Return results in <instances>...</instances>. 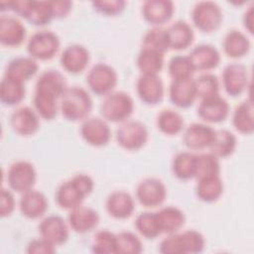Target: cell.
I'll return each instance as SVG.
<instances>
[{
    "label": "cell",
    "instance_id": "cell-1",
    "mask_svg": "<svg viewBox=\"0 0 254 254\" xmlns=\"http://www.w3.org/2000/svg\"><path fill=\"white\" fill-rule=\"evenodd\" d=\"M94 189L93 180L85 175L78 174L60 185L56 191L57 203L64 209H72L82 203Z\"/></svg>",
    "mask_w": 254,
    "mask_h": 254
},
{
    "label": "cell",
    "instance_id": "cell-2",
    "mask_svg": "<svg viewBox=\"0 0 254 254\" xmlns=\"http://www.w3.org/2000/svg\"><path fill=\"white\" fill-rule=\"evenodd\" d=\"M60 110L69 121H80L88 117L92 109V99L82 87H67L60 99Z\"/></svg>",
    "mask_w": 254,
    "mask_h": 254
},
{
    "label": "cell",
    "instance_id": "cell-3",
    "mask_svg": "<svg viewBox=\"0 0 254 254\" xmlns=\"http://www.w3.org/2000/svg\"><path fill=\"white\" fill-rule=\"evenodd\" d=\"M134 111L133 98L124 91H112L104 96L100 113L106 121L118 123L129 119Z\"/></svg>",
    "mask_w": 254,
    "mask_h": 254
},
{
    "label": "cell",
    "instance_id": "cell-4",
    "mask_svg": "<svg viewBox=\"0 0 254 254\" xmlns=\"http://www.w3.org/2000/svg\"><path fill=\"white\" fill-rule=\"evenodd\" d=\"M60 39L52 31H38L34 33L27 44V51L36 61H49L60 50Z\"/></svg>",
    "mask_w": 254,
    "mask_h": 254
},
{
    "label": "cell",
    "instance_id": "cell-5",
    "mask_svg": "<svg viewBox=\"0 0 254 254\" xmlns=\"http://www.w3.org/2000/svg\"><path fill=\"white\" fill-rule=\"evenodd\" d=\"M116 140L125 150H140L148 141V129L141 121L126 120L117 129Z\"/></svg>",
    "mask_w": 254,
    "mask_h": 254
},
{
    "label": "cell",
    "instance_id": "cell-6",
    "mask_svg": "<svg viewBox=\"0 0 254 254\" xmlns=\"http://www.w3.org/2000/svg\"><path fill=\"white\" fill-rule=\"evenodd\" d=\"M116 70L109 64L98 63L94 64L86 75L89 89L96 95H107L112 92L117 84Z\"/></svg>",
    "mask_w": 254,
    "mask_h": 254
},
{
    "label": "cell",
    "instance_id": "cell-7",
    "mask_svg": "<svg viewBox=\"0 0 254 254\" xmlns=\"http://www.w3.org/2000/svg\"><path fill=\"white\" fill-rule=\"evenodd\" d=\"M191 19L198 30L210 33L219 28L222 22V11L215 2L201 1L194 5Z\"/></svg>",
    "mask_w": 254,
    "mask_h": 254
},
{
    "label": "cell",
    "instance_id": "cell-8",
    "mask_svg": "<svg viewBox=\"0 0 254 254\" xmlns=\"http://www.w3.org/2000/svg\"><path fill=\"white\" fill-rule=\"evenodd\" d=\"M67 84L63 73L55 69L45 70L39 76L34 95L49 100L59 101L66 90Z\"/></svg>",
    "mask_w": 254,
    "mask_h": 254
},
{
    "label": "cell",
    "instance_id": "cell-9",
    "mask_svg": "<svg viewBox=\"0 0 254 254\" xmlns=\"http://www.w3.org/2000/svg\"><path fill=\"white\" fill-rule=\"evenodd\" d=\"M36 180L35 167L28 161L14 162L7 173V182L10 189L20 193L32 190Z\"/></svg>",
    "mask_w": 254,
    "mask_h": 254
},
{
    "label": "cell",
    "instance_id": "cell-10",
    "mask_svg": "<svg viewBox=\"0 0 254 254\" xmlns=\"http://www.w3.org/2000/svg\"><path fill=\"white\" fill-rule=\"evenodd\" d=\"M167 196V189L164 183L157 178H147L141 181L136 189L138 201L146 207L161 205Z\"/></svg>",
    "mask_w": 254,
    "mask_h": 254
},
{
    "label": "cell",
    "instance_id": "cell-11",
    "mask_svg": "<svg viewBox=\"0 0 254 254\" xmlns=\"http://www.w3.org/2000/svg\"><path fill=\"white\" fill-rule=\"evenodd\" d=\"M79 132L82 139L94 147L107 145L111 138V131L106 120L99 117H87L84 119Z\"/></svg>",
    "mask_w": 254,
    "mask_h": 254
},
{
    "label": "cell",
    "instance_id": "cell-12",
    "mask_svg": "<svg viewBox=\"0 0 254 254\" xmlns=\"http://www.w3.org/2000/svg\"><path fill=\"white\" fill-rule=\"evenodd\" d=\"M248 71L241 64H229L222 71V84L230 96L240 95L248 86Z\"/></svg>",
    "mask_w": 254,
    "mask_h": 254
},
{
    "label": "cell",
    "instance_id": "cell-13",
    "mask_svg": "<svg viewBox=\"0 0 254 254\" xmlns=\"http://www.w3.org/2000/svg\"><path fill=\"white\" fill-rule=\"evenodd\" d=\"M41 236L55 246L62 245L68 239V226L65 220L58 215L51 214L46 216L39 224Z\"/></svg>",
    "mask_w": 254,
    "mask_h": 254
},
{
    "label": "cell",
    "instance_id": "cell-14",
    "mask_svg": "<svg viewBox=\"0 0 254 254\" xmlns=\"http://www.w3.org/2000/svg\"><path fill=\"white\" fill-rule=\"evenodd\" d=\"M139 98L146 104L155 105L164 96V83L158 74H141L136 83Z\"/></svg>",
    "mask_w": 254,
    "mask_h": 254
},
{
    "label": "cell",
    "instance_id": "cell-15",
    "mask_svg": "<svg viewBox=\"0 0 254 254\" xmlns=\"http://www.w3.org/2000/svg\"><path fill=\"white\" fill-rule=\"evenodd\" d=\"M39 115L29 106H21L14 110L10 117L13 130L21 136L34 135L40 128Z\"/></svg>",
    "mask_w": 254,
    "mask_h": 254
},
{
    "label": "cell",
    "instance_id": "cell-16",
    "mask_svg": "<svg viewBox=\"0 0 254 254\" xmlns=\"http://www.w3.org/2000/svg\"><path fill=\"white\" fill-rule=\"evenodd\" d=\"M174 11V3L169 0H148L142 5L143 18L154 27H161L169 22Z\"/></svg>",
    "mask_w": 254,
    "mask_h": 254
},
{
    "label": "cell",
    "instance_id": "cell-17",
    "mask_svg": "<svg viewBox=\"0 0 254 254\" xmlns=\"http://www.w3.org/2000/svg\"><path fill=\"white\" fill-rule=\"evenodd\" d=\"M90 60L89 52L81 45L73 44L66 47L61 55V64L63 68L73 74L82 72Z\"/></svg>",
    "mask_w": 254,
    "mask_h": 254
},
{
    "label": "cell",
    "instance_id": "cell-18",
    "mask_svg": "<svg viewBox=\"0 0 254 254\" xmlns=\"http://www.w3.org/2000/svg\"><path fill=\"white\" fill-rule=\"evenodd\" d=\"M215 130L207 124L192 123L185 130L183 141L190 150H202L209 148L214 138Z\"/></svg>",
    "mask_w": 254,
    "mask_h": 254
},
{
    "label": "cell",
    "instance_id": "cell-19",
    "mask_svg": "<svg viewBox=\"0 0 254 254\" xmlns=\"http://www.w3.org/2000/svg\"><path fill=\"white\" fill-rule=\"evenodd\" d=\"M169 96L177 107H190L196 99L194 79L192 77L173 79L169 88Z\"/></svg>",
    "mask_w": 254,
    "mask_h": 254
},
{
    "label": "cell",
    "instance_id": "cell-20",
    "mask_svg": "<svg viewBox=\"0 0 254 254\" xmlns=\"http://www.w3.org/2000/svg\"><path fill=\"white\" fill-rule=\"evenodd\" d=\"M228 114V102L219 94L202 99L197 108V115L209 123H220L227 118Z\"/></svg>",
    "mask_w": 254,
    "mask_h": 254
},
{
    "label": "cell",
    "instance_id": "cell-21",
    "mask_svg": "<svg viewBox=\"0 0 254 254\" xmlns=\"http://www.w3.org/2000/svg\"><path fill=\"white\" fill-rule=\"evenodd\" d=\"M69 227L76 233H87L99 223V215L91 207L78 205L70 209L67 217Z\"/></svg>",
    "mask_w": 254,
    "mask_h": 254
},
{
    "label": "cell",
    "instance_id": "cell-22",
    "mask_svg": "<svg viewBox=\"0 0 254 254\" xmlns=\"http://www.w3.org/2000/svg\"><path fill=\"white\" fill-rule=\"evenodd\" d=\"M48 205V199L45 194L34 189L23 192L19 202L21 213L29 219L42 217L46 213Z\"/></svg>",
    "mask_w": 254,
    "mask_h": 254
},
{
    "label": "cell",
    "instance_id": "cell-23",
    "mask_svg": "<svg viewBox=\"0 0 254 254\" xmlns=\"http://www.w3.org/2000/svg\"><path fill=\"white\" fill-rule=\"evenodd\" d=\"M26 28L15 17L0 18V43L6 47H18L26 39Z\"/></svg>",
    "mask_w": 254,
    "mask_h": 254
},
{
    "label": "cell",
    "instance_id": "cell-24",
    "mask_svg": "<svg viewBox=\"0 0 254 254\" xmlns=\"http://www.w3.org/2000/svg\"><path fill=\"white\" fill-rule=\"evenodd\" d=\"M106 210L116 219L129 218L135 210V201L132 195L124 190L111 192L106 199Z\"/></svg>",
    "mask_w": 254,
    "mask_h": 254
},
{
    "label": "cell",
    "instance_id": "cell-25",
    "mask_svg": "<svg viewBox=\"0 0 254 254\" xmlns=\"http://www.w3.org/2000/svg\"><path fill=\"white\" fill-rule=\"evenodd\" d=\"M189 58L194 70H210L215 68L220 63V54L217 49L207 44L194 47Z\"/></svg>",
    "mask_w": 254,
    "mask_h": 254
},
{
    "label": "cell",
    "instance_id": "cell-26",
    "mask_svg": "<svg viewBox=\"0 0 254 254\" xmlns=\"http://www.w3.org/2000/svg\"><path fill=\"white\" fill-rule=\"evenodd\" d=\"M169 49L181 51L189 48L194 38L191 27L185 21H177L167 28Z\"/></svg>",
    "mask_w": 254,
    "mask_h": 254
},
{
    "label": "cell",
    "instance_id": "cell-27",
    "mask_svg": "<svg viewBox=\"0 0 254 254\" xmlns=\"http://www.w3.org/2000/svg\"><path fill=\"white\" fill-rule=\"evenodd\" d=\"M38 69L39 65L35 59L31 57H18L8 63L4 75L25 82L33 77Z\"/></svg>",
    "mask_w": 254,
    "mask_h": 254
},
{
    "label": "cell",
    "instance_id": "cell-28",
    "mask_svg": "<svg viewBox=\"0 0 254 254\" xmlns=\"http://www.w3.org/2000/svg\"><path fill=\"white\" fill-rule=\"evenodd\" d=\"M26 94L24 82L4 75L0 83V100L4 105L14 106L23 101Z\"/></svg>",
    "mask_w": 254,
    "mask_h": 254
},
{
    "label": "cell",
    "instance_id": "cell-29",
    "mask_svg": "<svg viewBox=\"0 0 254 254\" xmlns=\"http://www.w3.org/2000/svg\"><path fill=\"white\" fill-rule=\"evenodd\" d=\"M222 46L227 57L238 59L249 52L250 41L242 32L238 30H231L225 35Z\"/></svg>",
    "mask_w": 254,
    "mask_h": 254
},
{
    "label": "cell",
    "instance_id": "cell-30",
    "mask_svg": "<svg viewBox=\"0 0 254 254\" xmlns=\"http://www.w3.org/2000/svg\"><path fill=\"white\" fill-rule=\"evenodd\" d=\"M162 233L178 232L186 222L185 213L176 206H166L157 211Z\"/></svg>",
    "mask_w": 254,
    "mask_h": 254
},
{
    "label": "cell",
    "instance_id": "cell-31",
    "mask_svg": "<svg viewBox=\"0 0 254 254\" xmlns=\"http://www.w3.org/2000/svg\"><path fill=\"white\" fill-rule=\"evenodd\" d=\"M136 64L142 74H158L164 66V54L142 48L138 54Z\"/></svg>",
    "mask_w": 254,
    "mask_h": 254
},
{
    "label": "cell",
    "instance_id": "cell-32",
    "mask_svg": "<svg viewBox=\"0 0 254 254\" xmlns=\"http://www.w3.org/2000/svg\"><path fill=\"white\" fill-rule=\"evenodd\" d=\"M232 124L241 134H251L254 131L253 104L251 99H246L236 106L232 115Z\"/></svg>",
    "mask_w": 254,
    "mask_h": 254
},
{
    "label": "cell",
    "instance_id": "cell-33",
    "mask_svg": "<svg viewBox=\"0 0 254 254\" xmlns=\"http://www.w3.org/2000/svg\"><path fill=\"white\" fill-rule=\"evenodd\" d=\"M236 144V137L229 130H215L213 141L209 146L210 153L213 154L218 159L227 158L231 156L235 151Z\"/></svg>",
    "mask_w": 254,
    "mask_h": 254
},
{
    "label": "cell",
    "instance_id": "cell-34",
    "mask_svg": "<svg viewBox=\"0 0 254 254\" xmlns=\"http://www.w3.org/2000/svg\"><path fill=\"white\" fill-rule=\"evenodd\" d=\"M197 197L204 202L216 201L223 192V184L219 176H212L197 180L195 189Z\"/></svg>",
    "mask_w": 254,
    "mask_h": 254
},
{
    "label": "cell",
    "instance_id": "cell-35",
    "mask_svg": "<svg viewBox=\"0 0 254 254\" xmlns=\"http://www.w3.org/2000/svg\"><path fill=\"white\" fill-rule=\"evenodd\" d=\"M196 155L190 152L178 153L172 163L174 175L182 181H188L195 177Z\"/></svg>",
    "mask_w": 254,
    "mask_h": 254
},
{
    "label": "cell",
    "instance_id": "cell-36",
    "mask_svg": "<svg viewBox=\"0 0 254 254\" xmlns=\"http://www.w3.org/2000/svg\"><path fill=\"white\" fill-rule=\"evenodd\" d=\"M135 228L147 239H155L162 234V229L157 212H141L135 220Z\"/></svg>",
    "mask_w": 254,
    "mask_h": 254
},
{
    "label": "cell",
    "instance_id": "cell-37",
    "mask_svg": "<svg viewBox=\"0 0 254 254\" xmlns=\"http://www.w3.org/2000/svg\"><path fill=\"white\" fill-rule=\"evenodd\" d=\"M157 127L166 135H177L184 128V118L176 110L164 109L158 114Z\"/></svg>",
    "mask_w": 254,
    "mask_h": 254
},
{
    "label": "cell",
    "instance_id": "cell-38",
    "mask_svg": "<svg viewBox=\"0 0 254 254\" xmlns=\"http://www.w3.org/2000/svg\"><path fill=\"white\" fill-rule=\"evenodd\" d=\"M220 164L218 158L211 153L196 155L195 179H203L212 176H219Z\"/></svg>",
    "mask_w": 254,
    "mask_h": 254
},
{
    "label": "cell",
    "instance_id": "cell-39",
    "mask_svg": "<svg viewBox=\"0 0 254 254\" xmlns=\"http://www.w3.org/2000/svg\"><path fill=\"white\" fill-rule=\"evenodd\" d=\"M142 48L151 49L165 55V53L169 50L167 29L162 27H153L152 29L148 30L143 37Z\"/></svg>",
    "mask_w": 254,
    "mask_h": 254
},
{
    "label": "cell",
    "instance_id": "cell-40",
    "mask_svg": "<svg viewBox=\"0 0 254 254\" xmlns=\"http://www.w3.org/2000/svg\"><path fill=\"white\" fill-rule=\"evenodd\" d=\"M182 254L199 253L203 250L205 240L202 234L194 229L178 233Z\"/></svg>",
    "mask_w": 254,
    "mask_h": 254
},
{
    "label": "cell",
    "instance_id": "cell-41",
    "mask_svg": "<svg viewBox=\"0 0 254 254\" xmlns=\"http://www.w3.org/2000/svg\"><path fill=\"white\" fill-rule=\"evenodd\" d=\"M196 98L205 99L219 94V81L212 73L200 74L194 79Z\"/></svg>",
    "mask_w": 254,
    "mask_h": 254
},
{
    "label": "cell",
    "instance_id": "cell-42",
    "mask_svg": "<svg viewBox=\"0 0 254 254\" xmlns=\"http://www.w3.org/2000/svg\"><path fill=\"white\" fill-rule=\"evenodd\" d=\"M168 71L173 79H182L192 77V73L195 71L189 56L178 55L171 59Z\"/></svg>",
    "mask_w": 254,
    "mask_h": 254
},
{
    "label": "cell",
    "instance_id": "cell-43",
    "mask_svg": "<svg viewBox=\"0 0 254 254\" xmlns=\"http://www.w3.org/2000/svg\"><path fill=\"white\" fill-rule=\"evenodd\" d=\"M91 249L92 252L99 254L117 253L116 234L107 229L97 231L94 234Z\"/></svg>",
    "mask_w": 254,
    "mask_h": 254
},
{
    "label": "cell",
    "instance_id": "cell-44",
    "mask_svg": "<svg viewBox=\"0 0 254 254\" xmlns=\"http://www.w3.org/2000/svg\"><path fill=\"white\" fill-rule=\"evenodd\" d=\"M116 243L117 253L139 254L143 250L140 238L130 231H121L116 234Z\"/></svg>",
    "mask_w": 254,
    "mask_h": 254
},
{
    "label": "cell",
    "instance_id": "cell-45",
    "mask_svg": "<svg viewBox=\"0 0 254 254\" xmlns=\"http://www.w3.org/2000/svg\"><path fill=\"white\" fill-rule=\"evenodd\" d=\"M93 8L107 16H115L122 13L125 9L126 2L123 0H103V1H93Z\"/></svg>",
    "mask_w": 254,
    "mask_h": 254
},
{
    "label": "cell",
    "instance_id": "cell-46",
    "mask_svg": "<svg viewBox=\"0 0 254 254\" xmlns=\"http://www.w3.org/2000/svg\"><path fill=\"white\" fill-rule=\"evenodd\" d=\"M27 252L30 254H52L56 252V246L41 236L40 238L33 239L29 242Z\"/></svg>",
    "mask_w": 254,
    "mask_h": 254
},
{
    "label": "cell",
    "instance_id": "cell-47",
    "mask_svg": "<svg viewBox=\"0 0 254 254\" xmlns=\"http://www.w3.org/2000/svg\"><path fill=\"white\" fill-rule=\"evenodd\" d=\"M15 209V198L12 191L2 188L0 194V215L2 217L9 216Z\"/></svg>",
    "mask_w": 254,
    "mask_h": 254
},
{
    "label": "cell",
    "instance_id": "cell-48",
    "mask_svg": "<svg viewBox=\"0 0 254 254\" xmlns=\"http://www.w3.org/2000/svg\"><path fill=\"white\" fill-rule=\"evenodd\" d=\"M160 252L163 254H182L178 232L169 234L161 241Z\"/></svg>",
    "mask_w": 254,
    "mask_h": 254
},
{
    "label": "cell",
    "instance_id": "cell-49",
    "mask_svg": "<svg viewBox=\"0 0 254 254\" xmlns=\"http://www.w3.org/2000/svg\"><path fill=\"white\" fill-rule=\"evenodd\" d=\"M51 9L54 18H64L71 10L72 3L67 0H59V1H50Z\"/></svg>",
    "mask_w": 254,
    "mask_h": 254
},
{
    "label": "cell",
    "instance_id": "cell-50",
    "mask_svg": "<svg viewBox=\"0 0 254 254\" xmlns=\"http://www.w3.org/2000/svg\"><path fill=\"white\" fill-rule=\"evenodd\" d=\"M243 24L245 29L253 34V6H250L247 11H245L243 15Z\"/></svg>",
    "mask_w": 254,
    "mask_h": 254
}]
</instances>
